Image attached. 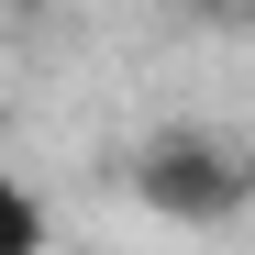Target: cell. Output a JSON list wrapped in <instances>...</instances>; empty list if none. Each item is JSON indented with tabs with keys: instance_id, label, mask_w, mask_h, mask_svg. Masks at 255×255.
<instances>
[{
	"instance_id": "cell-1",
	"label": "cell",
	"mask_w": 255,
	"mask_h": 255,
	"mask_svg": "<svg viewBox=\"0 0 255 255\" xmlns=\"http://www.w3.org/2000/svg\"><path fill=\"white\" fill-rule=\"evenodd\" d=\"M133 189H144V211H166V222L222 233L233 211H244V189H255V166H244L233 133H166V144L133 166Z\"/></svg>"
},
{
	"instance_id": "cell-2",
	"label": "cell",
	"mask_w": 255,
	"mask_h": 255,
	"mask_svg": "<svg viewBox=\"0 0 255 255\" xmlns=\"http://www.w3.org/2000/svg\"><path fill=\"white\" fill-rule=\"evenodd\" d=\"M45 244H56V211L33 200L11 166H0V255H45Z\"/></svg>"
}]
</instances>
